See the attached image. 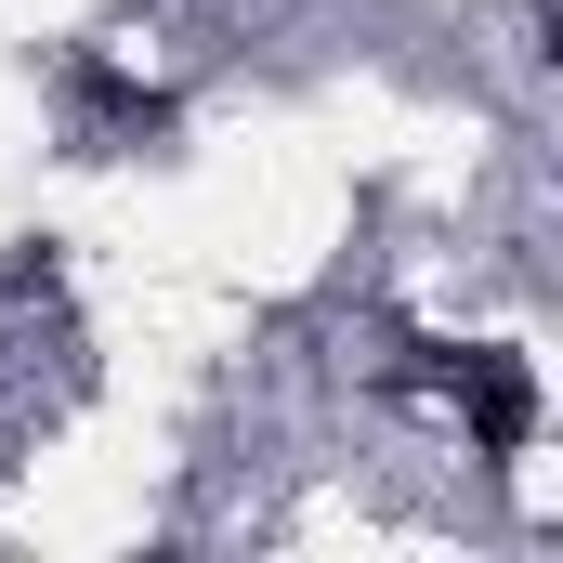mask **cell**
<instances>
[]
</instances>
